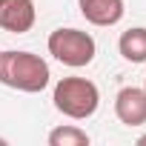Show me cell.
Returning a JSON list of instances; mask_svg holds the SVG:
<instances>
[{"mask_svg":"<svg viewBox=\"0 0 146 146\" xmlns=\"http://www.w3.org/2000/svg\"><path fill=\"white\" fill-rule=\"evenodd\" d=\"M0 83L17 92H43L49 86V63L32 52H0Z\"/></svg>","mask_w":146,"mask_h":146,"instance_id":"6da1fadb","label":"cell"},{"mask_svg":"<svg viewBox=\"0 0 146 146\" xmlns=\"http://www.w3.org/2000/svg\"><path fill=\"white\" fill-rule=\"evenodd\" d=\"M100 92L86 78H63L54 86V109L72 120H86L98 112Z\"/></svg>","mask_w":146,"mask_h":146,"instance_id":"7a4b0ae2","label":"cell"},{"mask_svg":"<svg viewBox=\"0 0 146 146\" xmlns=\"http://www.w3.org/2000/svg\"><path fill=\"white\" fill-rule=\"evenodd\" d=\"M95 37L80 29H57L49 35V54H54L63 66L80 69L95 60Z\"/></svg>","mask_w":146,"mask_h":146,"instance_id":"3957f363","label":"cell"},{"mask_svg":"<svg viewBox=\"0 0 146 146\" xmlns=\"http://www.w3.org/2000/svg\"><path fill=\"white\" fill-rule=\"evenodd\" d=\"M35 0H0V29L12 35H26L35 26Z\"/></svg>","mask_w":146,"mask_h":146,"instance_id":"277c9868","label":"cell"},{"mask_svg":"<svg viewBox=\"0 0 146 146\" xmlns=\"http://www.w3.org/2000/svg\"><path fill=\"white\" fill-rule=\"evenodd\" d=\"M115 115L126 126H140L146 123V89L126 86L115 98Z\"/></svg>","mask_w":146,"mask_h":146,"instance_id":"5b68a950","label":"cell"},{"mask_svg":"<svg viewBox=\"0 0 146 146\" xmlns=\"http://www.w3.org/2000/svg\"><path fill=\"white\" fill-rule=\"evenodd\" d=\"M80 15L92 26H115L123 17V0H78Z\"/></svg>","mask_w":146,"mask_h":146,"instance_id":"8992f818","label":"cell"},{"mask_svg":"<svg viewBox=\"0 0 146 146\" xmlns=\"http://www.w3.org/2000/svg\"><path fill=\"white\" fill-rule=\"evenodd\" d=\"M117 49L129 63H143L146 60V29L137 26V29L123 32L120 40H117Z\"/></svg>","mask_w":146,"mask_h":146,"instance_id":"52a82bcc","label":"cell"},{"mask_svg":"<svg viewBox=\"0 0 146 146\" xmlns=\"http://www.w3.org/2000/svg\"><path fill=\"white\" fill-rule=\"evenodd\" d=\"M89 135L78 126H57L49 132V146H86Z\"/></svg>","mask_w":146,"mask_h":146,"instance_id":"ba28073f","label":"cell"},{"mask_svg":"<svg viewBox=\"0 0 146 146\" xmlns=\"http://www.w3.org/2000/svg\"><path fill=\"white\" fill-rule=\"evenodd\" d=\"M137 143H140V146H146V135H143V137H140V140H137Z\"/></svg>","mask_w":146,"mask_h":146,"instance_id":"9c48e42d","label":"cell"},{"mask_svg":"<svg viewBox=\"0 0 146 146\" xmlns=\"http://www.w3.org/2000/svg\"><path fill=\"white\" fill-rule=\"evenodd\" d=\"M3 143H6V140H3V137H0V146H3Z\"/></svg>","mask_w":146,"mask_h":146,"instance_id":"30bf717a","label":"cell"},{"mask_svg":"<svg viewBox=\"0 0 146 146\" xmlns=\"http://www.w3.org/2000/svg\"><path fill=\"white\" fill-rule=\"evenodd\" d=\"M143 89H146V86H143Z\"/></svg>","mask_w":146,"mask_h":146,"instance_id":"8fae6325","label":"cell"}]
</instances>
